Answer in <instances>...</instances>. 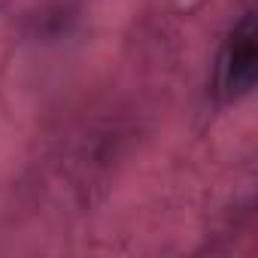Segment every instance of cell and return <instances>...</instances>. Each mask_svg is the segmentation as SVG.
Returning <instances> with one entry per match:
<instances>
[{"mask_svg":"<svg viewBox=\"0 0 258 258\" xmlns=\"http://www.w3.org/2000/svg\"><path fill=\"white\" fill-rule=\"evenodd\" d=\"M255 76H258V31H255V16L246 13L228 34L219 55V73H216L219 97L240 100L255 88Z\"/></svg>","mask_w":258,"mask_h":258,"instance_id":"6da1fadb","label":"cell"}]
</instances>
